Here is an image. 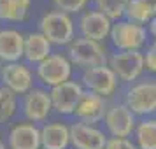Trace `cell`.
<instances>
[{
	"mask_svg": "<svg viewBox=\"0 0 156 149\" xmlns=\"http://www.w3.org/2000/svg\"><path fill=\"white\" fill-rule=\"evenodd\" d=\"M111 28H112V21L105 18L102 12H98L97 9L81 12L77 20V32L79 37H83V39L104 42L111 34Z\"/></svg>",
	"mask_w": 156,
	"mask_h": 149,
	"instance_id": "cell-12",
	"label": "cell"
},
{
	"mask_svg": "<svg viewBox=\"0 0 156 149\" xmlns=\"http://www.w3.org/2000/svg\"><path fill=\"white\" fill-rule=\"evenodd\" d=\"M105 149H137V146L128 137H107Z\"/></svg>",
	"mask_w": 156,
	"mask_h": 149,
	"instance_id": "cell-25",
	"label": "cell"
},
{
	"mask_svg": "<svg viewBox=\"0 0 156 149\" xmlns=\"http://www.w3.org/2000/svg\"><path fill=\"white\" fill-rule=\"evenodd\" d=\"M153 16L154 14L142 4L140 0H130L126 5V11H125V20L137 23V25H144V27L151 21Z\"/></svg>",
	"mask_w": 156,
	"mask_h": 149,
	"instance_id": "cell-23",
	"label": "cell"
},
{
	"mask_svg": "<svg viewBox=\"0 0 156 149\" xmlns=\"http://www.w3.org/2000/svg\"><path fill=\"white\" fill-rule=\"evenodd\" d=\"M67 58L70 60L72 65L86 70V69L107 65L109 55H107L105 46L102 42L77 37L67 46Z\"/></svg>",
	"mask_w": 156,
	"mask_h": 149,
	"instance_id": "cell-3",
	"label": "cell"
},
{
	"mask_svg": "<svg viewBox=\"0 0 156 149\" xmlns=\"http://www.w3.org/2000/svg\"><path fill=\"white\" fill-rule=\"evenodd\" d=\"M83 91H84L83 84L79 81H72V79L51 88L49 97L51 104H53V111L62 116H72Z\"/></svg>",
	"mask_w": 156,
	"mask_h": 149,
	"instance_id": "cell-11",
	"label": "cell"
},
{
	"mask_svg": "<svg viewBox=\"0 0 156 149\" xmlns=\"http://www.w3.org/2000/svg\"><path fill=\"white\" fill-rule=\"evenodd\" d=\"M7 147L41 149V128L30 121H21L12 125L7 133Z\"/></svg>",
	"mask_w": 156,
	"mask_h": 149,
	"instance_id": "cell-15",
	"label": "cell"
},
{
	"mask_svg": "<svg viewBox=\"0 0 156 149\" xmlns=\"http://www.w3.org/2000/svg\"><path fill=\"white\" fill-rule=\"evenodd\" d=\"M109 39L116 51H142V48L147 46L149 34L144 25L119 20L112 23Z\"/></svg>",
	"mask_w": 156,
	"mask_h": 149,
	"instance_id": "cell-4",
	"label": "cell"
},
{
	"mask_svg": "<svg viewBox=\"0 0 156 149\" xmlns=\"http://www.w3.org/2000/svg\"><path fill=\"white\" fill-rule=\"evenodd\" d=\"M144 53V65H146V70H149L151 74H156V41L149 42L146 46Z\"/></svg>",
	"mask_w": 156,
	"mask_h": 149,
	"instance_id": "cell-26",
	"label": "cell"
},
{
	"mask_svg": "<svg viewBox=\"0 0 156 149\" xmlns=\"http://www.w3.org/2000/svg\"><path fill=\"white\" fill-rule=\"evenodd\" d=\"M107 67L121 83L132 84L146 70L144 53L142 51H114L107 58Z\"/></svg>",
	"mask_w": 156,
	"mask_h": 149,
	"instance_id": "cell-5",
	"label": "cell"
},
{
	"mask_svg": "<svg viewBox=\"0 0 156 149\" xmlns=\"http://www.w3.org/2000/svg\"><path fill=\"white\" fill-rule=\"evenodd\" d=\"M137 125V116L123 102L109 104L104 116V126L109 137H130Z\"/></svg>",
	"mask_w": 156,
	"mask_h": 149,
	"instance_id": "cell-7",
	"label": "cell"
},
{
	"mask_svg": "<svg viewBox=\"0 0 156 149\" xmlns=\"http://www.w3.org/2000/svg\"><path fill=\"white\" fill-rule=\"evenodd\" d=\"M0 149H7V144L4 142V139H2V137H0Z\"/></svg>",
	"mask_w": 156,
	"mask_h": 149,
	"instance_id": "cell-29",
	"label": "cell"
},
{
	"mask_svg": "<svg viewBox=\"0 0 156 149\" xmlns=\"http://www.w3.org/2000/svg\"><path fill=\"white\" fill-rule=\"evenodd\" d=\"M81 84L86 91H93L104 98H109L118 91L119 81L107 65H102V67H93V69L83 70Z\"/></svg>",
	"mask_w": 156,
	"mask_h": 149,
	"instance_id": "cell-8",
	"label": "cell"
},
{
	"mask_svg": "<svg viewBox=\"0 0 156 149\" xmlns=\"http://www.w3.org/2000/svg\"><path fill=\"white\" fill-rule=\"evenodd\" d=\"M34 72L25 62H12V63H4L0 72V84L7 88L9 91L18 95H27L34 88Z\"/></svg>",
	"mask_w": 156,
	"mask_h": 149,
	"instance_id": "cell-9",
	"label": "cell"
},
{
	"mask_svg": "<svg viewBox=\"0 0 156 149\" xmlns=\"http://www.w3.org/2000/svg\"><path fill=\"white\" fill-rule=\"evenodd\" d=\"M147 34L156 41V14L153 16V18H151V21L147 23Z\"/></svg>",
	"mask_w": 156,
	"mask_h": 149,
	"instance_id": "cell-27",
	"label": "cell"
},
{
	"mask_svg": "<svg viewBox=\"0 0 156 149\" xmlns=\"http://www.w3.org/2000/svg\"><path fill=\"white\" fill-rule=\"evenodd\" d=\"M70 126V146L72 149H105L107 135L97 125H86L74 121Z\"/></svg>",
	"mask_w": 156,
	"mask_h": 149,
	"instance_id": "cell-14",
	"label": "cell"
},
{
	"mask_svg": "<svg viewBox=\"0 0 156 149\" xmlns=\"http://www.w3.org/2000/svg\"><path fill=\"white\" fill-rule=\"evenodd\" d=\"M140 2L153 12V14H156V0H140Z\"/></svg>",
	"mask_w": 156,
	"mask_h": 149,
	"instance_id": "cell-28",
	"label": "cell"
},
{
	"mask_svg": "<svg viewBox=\"0 0 156 149\" xmlns=\"http://www.w3.org/2000/svg\"><path fill=\"white\" fill-rule=\"evenodd\" d=\"M21 112L25 119L30 123H42L53 112V104H51L49 90L46 88H32L27 95L21 98Z\"/></svg>",
	"mask_w": 156,
	"mask_h": 149,
	"instance_id": "cell-10",
	"label": "cell"
},
{
	"mask_svg": "<svg viewBox=\"0 0 156 149\" xmlns=\"http://www.w3.org/2000/svg\"><path fill=\"white\" fill-rule=\"evenodd\" d=\"M55 5V11H62L65 14H81L86 11V5L90 0H51Z\"/></svg>",
	"mask_w": 156,
	"mask_h": 149,
	"instance_id": "cell-24",
	"label": "cell"
},
{
	"mask_svg": "<svg viewBox=\"0 0 156 149\" xmlns=\"http://www.w3.org/2000/svg\"><path fill=\"white\" fill-rule=\"evenodd\" d=\"M69 149H72V147H69Z\"/></svg>",
	"mask_w": 156,
	"mask_h": 149,
	"instance_id": "cell-31",
	"label": "cell"
},
{
	"mask_svg": "<svg viewBox=\"0 0 156 149\" xmlns=\"http://www.w3.org/2000/svg\"><path fill=\"white\" fill-rule=\"evenodd\" d=\"M70 126L63 121H49L41 126V149H69Z\"/></svg>",
	"mask_w": 156,
	"mask_h": 149,
	"instance_id": "cell-16",
	"label": "cell"
},
{
	"mask_svg": "<svg viewBox=\"0 0 156 149\" xmlns=\"http://www.w3.org/2000/svg\"><path fill=\"white\" fill-rule=\"evenodd\" d=\"M133 142L137 149H156V118H142L133 130Z\"/></svg>",
	"mask_w": 156,
	"mask_h": 149,
	"instance_id": "cell-20",
	"label": "cell"
},
{
	"mask_svg": "<svg viewBox=\"0 0 156 149\" xmlns=\"http://www.w3.org/2000/svg\"><path fill=\"white\" fill-rule=\"evenodd\" d=\"M53 53V46L41 32H30L25 35V48H23V58L27 65H39L42 60Z\"/></svg>",
	"mask_w": 156,
	"mask_h": 149,
	"instance_id": "cell-18",
	"label": "cell"
},
{
	"mask_svg": "<svg viewBox=\"0 0 156 149\" xmlns=\"http://www.w3.org/2000/svg\"><path fill=\"white\" fill-rule=\"evenodd\" d=\"M34 0H0V21L21 23L30 14Z\"/></svg>",
	"mask_w": 156,
	"mask_h": 149,
	"instance_id": "cell-19",
	"label": "cell"
},
{
	"mask_svg": "<svg viewBox=\"0 0 156 149\" xmlns=\"http://www.w3.org/2000/svg\"><path fill=\"white\" fill-rule=\"evenodd\" d=\"M25 34L16 28H0V60L4 63L21 62Z\"/></svg>",
	"mask_w": 156,
	"mask_h": 149,
	"instance_id": "cell-17",
	"label": "cell"
},
{
	"mask_svg": "<svg viewBox=\"0 0 156 149\" xmlns=\"http://www.w3.org/2000/svg\"><path fill=\"white\" fill-rule=\"evenodd\" d=\"M123 104L139 118H149L156 112V79L142 77L126 88Z\"/></svg>",
	"mask_w": 156,
	"mask_h": 149,
	"instance_id": "cell-1",
	"label": "cell"
},
{
	"mask_svg": "<svg viewBox=\"0 0 156 149\" xmlns=\"http://www.w3.org/2000/svg\"><path fill=\"white\" fill-rule=\"evenodd\" d=\"M72 67L70 60L67 55L62 53H51L49 56L42 60L35 67V76L41 81V84L46 88H55V86L70 81L72 77Z\"/></svg>",
	"mask_w": 156,
	"mask_h": 149,
	"instance_id": "cell-6",
	"label": "cell"
},
{
	"mask_svg": "<svg viewBox=\"0 0 156 149\" xmlns=\"http://www.w3.org/2000/svg\"><path fill=\"white\" fill-rule=\"evenodd\" d=\"M107 107H109L107 98L84 90L72 116L81 123H86V125H98L100 121H104Z\"/></svg>",
	"mask_w": 156,
	"mask_h": 149,
	"instance_id": "cell-13",
	"label": "cell"
},
{
	"mask_svg": "<svg viewBox=\"0 0 156 149\" xmlns=\"http://www.w3.org/2000/svg\"><path fill=\"white\" fill-rule=\"evenodd\" d=\"M39 32L49 41L51 46H69L76 39V23L70 14L49 11L41 16Z\"/></svg>",
	"mask_w": 156,
	"mask_h": 149,
	"instance_id": "cell-2",
	"label": "cell"
},
{
	"mask_svg": "<svg viewBox=\"0 0 156 149\" xmlns=\"http://www.w3.org/2000/svg\"><path fill=\"white\" fill-rule=\"evenodd\" d=\"M93 2H95V9L114 23L125 20V11L130 0H93Z\"/></svg>",
	"mask_w": 156,
	"mask_h": 149,
	"instance_id": "cell-21",
	"label": "cell"
},
{
	"mask_svg": "<svg viewBox=\"0 0 156 149\" xmlns=\"http://www.w3.org/2000/svg\"><path fill=\"white\" fill-rule=\"evenodd\" d=\"M2 67H4V62H2V60H0V72H2Z\"/></svg>",
	"mask_w": 156,
	"mask_h": 149,
	"instance_id": "cell-30",
	"label": "cell"
},
{
	"mask_svg": "<svg viewBox=\"0 0 156 149\" xmlns=\"http://www.w3.org/2000/svg\"><path fill=\"white\" fill-rule=\"evenodd\" d=\"M18 112V97L0 84V125H5Z\"/></svg>",
	"mask_w": 156,
	"mask_h": 149,
	"instance_id": "cell-22",
	"label": "cell"
}]
</instances>
